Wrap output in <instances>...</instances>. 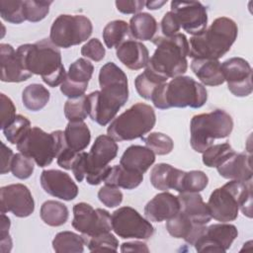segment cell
Wrapping results in <instances>:
<instances>
[{
  "mask_svg": "<svg viewBox=\"0 0 253 253\" xmlns=\"http://www.w3.org/2000/svg\"><path fill=\"white\" fill-rule=\"evenodd\" d=\"M16 53L24 68L33 75H40L49 87H56L64 81L66 72L61 52L49 39L22 44L16 49Z\"/></svg>",
  "mask_w": 253,
  "mask_h": 253,
  "instance_id": "obj_1",
  "label": "cell"
},
{
  "mask_svg": "<svg viewBox=\"0 0 253 253\" xmlns=\"http://www.w3.org/2000/svg\"><path fill=\"white\" fill-rule=\"evenodd\" d=\"M207 205L211 218L220 222L235 220L239 210L244 215L251 218L252 180L246 182L230 180L211 194Z\"/></svg>",
  "mask_w": 253,
  "mask_h": 253,
  "instance_id": "obj_2",
  "label": "cell"
},
{
  "mask_svg": "<svg viewBox=\"0 0 253 253\" xmlns=\"http://www.w3.org/2000/svg\"><path fill=\"white\" fill-rule=\"evenodd\" d=\"M238 35L236 23L227 17L216 18L202 34L193 36L189 42L188 56L197 59L218 60L227 53Z\"/></svg>",
  "mask_w": 253,
  "mask_h": 253,
  "instance_id": "obj_3",
  "label": "cell"
},
{
  "mask_svg": "<svg viewBox=\"0 0 253 253\" xmlns=\"http://www.w3.org/2000/svg\"><path fill=\"white\" fill-rule=\"evenodd\" d=\"M152 42L156 49L146 68L166 80L181 76L187 71L189 42L184 34L178 33L171 37L156 36Z\"/></svg>",
  "mask_w": 253,
  "mask_h": 253,
  "instance_id": "obj_4",
  "label": "cell"
},
{
  "mask_svg": "<svg viewBox=\"0 0 253 253\" xmlns=\"http://www.w3.org/2000/svg\"><path fill=\"white\" fill-rule=\"evenodd\" d=\"M208 100L206 87L190 76H178L161 84L153 92L150 101L160 110L190 107L198 109Z\"/></svg>",
  "mask_w": 253,
  "mask_h": 253,
  "instance_id": "obj_5",
  "label": "cell"
},
{
  "mask_svg": "<svg viewBox=\"0 0 253 253\" xmlns=\"http://www.w3.org/2000/svg\"><path fill=\"white\" fill-rule=\"evenodd\" d=\"M232 129L233 120L223 110L217 109L211 113L196 115L190 123L191 146L196 152L203 153L215 139L229 136Z\"/></svg>",
  "mask_w": 253,
  "mask_h": 253,
  "instance_id": "obj_6",
  "label": "cell"
},
{
  "mask_svg": "<svg viewBox=\"0 0 253 253\" xmlns=\"http://www.w3.org/2000/svg\"><path fill=\"white\" fill-rule=\"evenodd\" d=\"M156 123L153 108L144 103H136L115 118L107 128V133L116 141L142 138Z\"/></svg>",
  "mask_w": 253,
  "mask_h": 253,
  "instance_id": "obj_7",
  "label": "cell"
},
{
  "mask_svg": "<svg viewBox=\"0 0 253 253\" xmlns=\"http://www.w3.org/2000/svg\"><path fill=\"white\" fill-rule=\"evenodd\" d=\"M63 137L62 130L47 133L41 127L34 126L17 144V149L34 159L39 167H45L56 158Z\"/></svg>",
  "mask_w": 253,
  "mask_h": 253,
  "instance_id": "obj_8",
  "label": "cell"
},
{
  "mask_svg": "<svg viewBox=\"0 0 253 253\" xmlns=\"http://www.w3.org/2000/svg\"><path fill=\"white\" fill-rule=\"evenodd\" d=\"M92 32V22L86 16L63 14L53 21L49 40L57 47L69 48L87 41Z\"/></svg>",
  "mask_w": 253,
  "mask_h": 253,
  "instance_id": "obj_9",
  "label": "cell"
},
{
  "mask_svg": "<svg viewBox=\"0 0 253 253\" xmlns=\"http://www.w3.org/2000/svg\"><path fill=\"white\" fill-rule=\"evenodd\" d=\"M99 85L100 101L119 112L128 99V83L126 73L114 62H107L100 68Z\"/></svg>",
  "mask_w": 253,
  "mask_h": 253,
  "instance_id": "obj_10",
  "label": "cell"
},
{
  "mask_svg": "<svg viewBox=\"0 0 253 253\" xmlns=\"http://www.w3.org/2000/svg\"><path fill=\"white\" fill-rule=\"evenodd\" d=\"M119 146L116 140L108 134H101L96 137L90 151L88 152V163L85 179L88 184L96 186L105 181L113 161L118 154Z\"/></svg>",
  "mask_w": 253,
  "mask_h": 253,
  "instance_id": "obj_11",
  "label": "cell"
},
{
  "mask_svg": "<svg viewBox=\"0 0 253 253\" xmlns=\"http://www.w3.org/2000/svg\"><path fill=\"white\" fill-rule=\"evenodd\" d=\"M111 216L112 230L121 238L146 240L154 233L150 221L131 207L119 208Z\"/></svg>",
  "mask_w": 253,
  "mask_h": 253,
  "instance_id": "obj_12",
  "label": "cell"
},
{
  "mask_svg": "<svg viewBox=\"0 0 253 253\" xmlns=\"http://www.w3.org/2000/svg\"><path fill=\"white\" fill-rule=\"evenodd\" d=\"M72 226L82 236H93L112 230V216L103 209H94L87 203H77L73 207Z\"/></svg>",
  "mask_w": 253,
  "mask_h": 253,
  "instance_id": "obj_13",
  "label": "cell"
},
{
  "mask_svg": "<svg viewBox=\"0 0 253 253\" xmlns=\"http://www.w3.org/2000/svg\"><path fill=\"white\" fill-rule=\"evenodd\" d=\"M238 235L235 225L228 222L206 226L194 245L198 252H226Z\"/></svg>",
  "mask_w": 253,
  "mask_h": 253,
  "instance_id": "obj_14",
  "label": "cell"
},
{
  "mask_svg": "<svg viewBox=\"0 0 253 253\" xmlns=\"http://www.w3.org/2000/svg\"><path fill=\"white\" fill-rule=\"evenodd\" d=\"M170 11L174 14L180 28L190 35L202 34L208 25L206 6L199 1H172Z\"/></svg>",
  "mask_w": 253,
  "mask_h": 253,
  "instance_id": "obj_15",
  "label": "cell"
},
{
  "mask_svg": "<svg viewBox=\"0 0 253 253\" xmlns=\"http://www.w3.org/2000/svg\"><path fill=\"white\" fill-rule=\"evenodd\" d=\"M224 81L228 90L236 97H247L252 93V68L242 57H231L221 63Z\"/></svg>",
  "mask_w": 253,
  "mask_h": 253,
  "instance_id": "obj_16",
  "label": "cell"
},
{
  "mask_svg": "<svg viewBox=\"0 0 253 253\" xmlns=\"http://www.w3.org/2000/svg\"><path fill=\"white\" fill-rule=\"evenodd\" d=\"M1 212H12L17 217H27L35 211V201L29 188L11 184L0 189Z\"/></svg>",
  "mask_w": 253,
  "mask_h": 253,
  "instance_id": "obj_17",
  "label": "cell"
},
{
  "mask_svg": "<svg viewBox=\"0 0 253 253\" xmlns=\"http://www.w3.org/2000/svg\"><path fill=\"white\" fill-rule=\"evenodd\" d=\"M94 71L93 64L86 58H78L70 64L64 81L60 85L61 93L69 99L85 95L88 83Z\"/></svg>",
  "mask_w": 253,
  "mask_h": 253,
  "instance_id": "obj_18",
  "label": "cell"
},
{
  "mask_svg": "<svg viewBox=\"0 0 253 253\" xmlns=\"http://www.w3.org/2000/svg\"><path fill=\"white\" fill-rule=\"evenodd\" d=\"M41 185L45 193L63 201H72L78 195V187L71 177L60 170H43L41 174Z\"/></svg>",
  "mask_w": 253,
  "mask_h": 253,
  "instance_id": "obj_19",
  "label": "cell"
},
{
  "mask_svg": "<svg viewBox=\"0 0 253 253\" xmlns=\"http://www.w3.org/2000/svg\"><path fill=\"white\" fill-rule=\"evenodd\" d=\"M180 211L177 196L165 191L154 196L144 208V215L149 221L161 222L175 216Z\"/></svg>",
  "mask_w": 253,
  "mask_h": 253,
  "instance_id": "obj_20",
  "label": "cell"
},
{
  "mask_svg": "<svg viewBox=\"0 0 253 253\" xmlns=\"http://www.w3.org/2000/svg\"><path fill=\"white\" fill-rule=\"evenodd\" d=\"M1 81L19 83L28 80L33 74L27 71L17 56L16 50L11 44H0Z\"/></svg>",
  "mask_w": 253,
  "mask_h": 253,
  "instance_id": "obj_21",
  "label": "cell"
},
{
  "mask_svg": "<svg viewBox=\"0 0 253 253\" xmlns=\"http://www.w3.org/2000/svg\"><path fill=\"white\" fill-rule=\"evenodd\" d=\"M218 174L228 180L246 182L252 180L251 155L231 152L217 167Z\"/></svg>",
  "mask_w": 253,
  "mask_h": 253,
  "instance_id": "obj_22",
  "label": "cell"
},
{
  "mask_svg": "<svg viewBox=\"0 0 253 253\" xmlns=\"http://www.w3.org/2000/svg\"><path fill=\"white\" fill-rule=\"evenodd\" d=\"M118 59L128 69L139 70L144 68L149 60L147 47L140 42L128 39L116 49Z\"/></svg>",
  "mask_w": 253,
  "mask_h": 253,
  "instance_id": "obj_23",
  "label": "cell"
},
{
  "mask_svg": "<svg viewBox=\"0 0 253 253\" xmlns=\"http://www.w3.org/2000/svg\"><path fill=\"white\" fill-rule=\"evenodd\" d=\"M177 197L180 205L179 211L184 213L194 223L207 225L211 221V215L209 207L199 193H179Z\"/></svg>",
  "mask_w": 253,
  "mask_h": 253,
  "instance_id": "obj_24",
  "label": "cell"
},
{
  "mask_svg": "<svg viewBox=\"0 0 253 253\" xmlns=\"http://www.w3.org/2000/svg\"><path fill=\"white\" fill-rule=\"evenodd\" d=\"M155 162V154L147 146L130 145L123 153L120 165L126 170L144 174Z\"/></svg>",
  "mask_w": 253,
  "mask_h": 253,
  "instance_id": "obj_25",
  "label": "cell"
},
{
  "mask_svg": "<svg viewBox=\"0 0 253 253\" xmlns=\"http://www.w3.org/2000/svg\"><path fill=\"white\" fill-rule=\"evenodd\" d=\"M205 227L206 225L194 223L181 211L172 218L166 220V229L168 233L175 238L184 239L190 245H194Z\"/></svg>",
  "mask_w": 253,
  "mask_h": 253,
  "instance_id": "obj_26",
  "label": "cell"
},
{
  "mask_svg": "<svg viewBox=\"0 0 253 253\" xmlns=\"http://www.w3.org/2000/svg\"><path fill=\"white\" fill-rule=\"evenodd\" d=\"M191 69L198 79L207 86H218L224 82L221 63L216 59H193Z\"/></svg>",
  "mask_w": 253,
  "mask_h": 253,
  "instance_id": "obj_27",
  "label": "cell"
},
{
  "mask_svg": "<svg viewBox=\"0 0 253 253\" xmlns=\"http://www.w3.org/2000/svg\"><path fill=\"white\" fill-rule=\"evenodd\" d=\"M182 170L173 167L167 163H158L150 171L149 179L152 186L162 192L176 190Z\"/></svg>",
  "mask_w": 253,
  "mask_h": 253,
  "instance_id": "obj_28",
  "label": "cell"
},
{
  "mask_svg": "<svg viewBox=\"0 0 253 253\" xmlns=\"http://www.w3.org/2000/svg\"><path fill=\"white\" fill-rule=\"evenodd\" d=\"M128 27L131 37L138 41H152L159 30V25L154 17L144 12L132 16Z\"/></svg>",
  "mask_w": 253,
  "mask_h": 253,
  "instance_id": "obj_29",
  "label": "cell"
},
{
  "mask_svg": "<svg viewBox=\"0 0 253 253\" xmlns=\"http://www.w3.org/2000/svg\"><path fill=\"white\" fill-rule=\"evenodd\" d=\"M66 145L75 152L87 148L91 140V132L84 122H69L64 130Z\"/></svg>",
  "mask_w": 253,
  "mask_h": 253,
  "instance_id": "obj_30",
  "label": "cell"
},
{
  "mask_svg": "<svg viewBox=\"0 0 253 253\" xmlns=\"http://www.w3.org/2000/svg\"><path fill=\"white\" fill-rule=\"evenodd\" d=\"M143 180V175L126 170L122 165H114L106 177L105 185L132 190L138 187Z\"/></svg>",
  "mask_w": 253,
  "mask_h": 253,
  "instance_id": "obj_31",
  "label": "cell"
},
{
  "mask_svg": "<svg viewBox=\"0 0 253 253\" xmlns=\"http://www.w3.org/2000/svg\"><path fill=\"white\" fill-rule=\"evenodd\" d=\"M49 98V91L43 85L38 83L28 85L22 92L23 105L32 112L43 109L47 105Z\"/></svg>",
  "mask_w": 253,
  "mask_h": 253,
  "instance_id": "obj_32",
  "label": "cell"
},
{
  "mask_svg": "<svg viewBox=\"0 0 253 253\" xmlns=\"http://www.w3.org/2000/svg\"><path fill=\"white\" fill-rule=\"evenodd\" d=\"M68 209L67 207L57 201H46L44 202L40 211L42 220L49 226H60L64 224L68 219Z\"/></svg>",
  "mask_w": 253,
  "mask_h": 253,
  "instance_id": "obj_33",
  "label": "cell"
},
{
  "mask_svg": "<svg viewBox=\"0 0 253 253\" xmlns=\"http://www.w3.org/2000/svg\"><path fill=\"white\" fill-rule=\"evenodd\" d=\"M103 40L108 48L118 47L122 42L128 40L130 35L128 24L123 20L109 22L103 30Z\"/></svg>",
  "mask_w": 253,
  "mask_h": 253,
  "instance_id": "obj_34",
  "label": "cell"
},
{
  "mask_svg": "<svg viewBox=\"0 0 253 253\" xmlns=\"http://www.w3.org/2000/svg\"><path fill=\"white\" fill-rule=\"evenodd\" d=\"M84 245L83 236L72 231L58 232L52 240V248L57 253H82Z\"/></svg>",
  "mask_w": 253,
  "mask_h": 253,
  "instance_id": "obj_35",
  "label": "cell"
},
{
  "mask_svg": "<svg viewBox=\"0 0 253 253\" xmlns=\"http://www.w3.org/2000/svg\"><path fill=\"white\" fill-rule=\"evenodd\" d=\"M209 184V177L201 170H192L189 172L183 171L180 176L177 188L178 193H200L205 190Z\"/></svg>",
  "mask_w": 253,
  "mask_h": 253,
  "instance_id": "obj_36",
  "label": "cell"
},
{
  "mask_svg": "<svg viewBox=\"0 0 253 253\" xmlns=\"http://www.w3.org/2000/svg\"><path fill=\"white\" fill-rule=\"evenodd\" d=\"M165 82H167L166 79L160 77L145 67V70L137 75L134 79V86L136 92L141 98L150 100L155 89Z\"/></svg>",
  "mask_w": 253,
  "mask_h": 253,
  "instance_id": "obj_37",
  "label": "cell"
},
{
  "mask_svg": "<svg viewBox=\"0 0 253 253\" xmlns=\"http://www.w3.org/2000/svg\"><path fill=\"white\" fill-rule=\"evenodd\" d=\"M85 245L92 252L118 251L119 241L111 232H103L93 236H83Z\"/></svg>",
  "mask_w": 253,
  "mask_h": 253,
  "instance_id": "obj_38",
  "label": "cell"
},
{
  "mask_svg": "<svg viewBox=\"0 0 253 253\" xmlns=\"http://www.w3.org/2000/svg\"><path fill=\"white\" fill-rule=\"evenodd\" d=\"M0 16L11 24H21L26 21L24 16V1L21 0H1Z\"/></svg>",
  "mask_w": 253,
  "mask_h": 253,
  "instance_id": "obj_39",
  "label": "cell"
},
{
  "mask_svg": "<svg viewBox=\"0 0 253 253\" xmlns=\"http://www.w3.org/2000/svg\"><path fill=\"white\" fill-rule=\"evenodd\" d=\"M32 128L31 122L22 115H17L14 122L5 127L3 133L6 139L12 144H18Z\"/></svg>",
  "mask_w": 253,
  "mask_h": 253,
  "instance_id": "obj_40",
  "label": "cell"
},
{
  "mask_svg": "<svg viewBox=\"0 0 253 253\" xmlns=\"http://www.w3.org/2000/svg\"><path fill=\"white\" fill-rule=\"evenodd\" d=\"M64 115L69 122H83L89 115L87 110V96L68 99L64 104Z\"/></svg>",
  "mask_w": 253,
  "mask_h": 253,
  "instance_id": "obj_41",
  "label": "cell"
},
{
  "mask_svg": "<svg viewBox=\"0 0 253 253\" xmlns=\"http://www.w3.org/2000/svg\"><path fill=\"white\" fill-rule=\"evenodd\" d=\"M142 140L145 142V145L157 155L169 154L174 147L173 139L167 134L158 131L143 136Z\"/></svg>",
  "mask_w": 253,
  "mask_h": 253,
  "instance_id": "obj_42",
  "label": "cell"
},
{
  "mask_svg": "<svg viewBox=\"0 0 253 253\" xmlns=\"http://www.w3.org/2000/svg\"><path fill=\"white\" fill-rule=\"evenodd\" d=\"M233 151V148L227 142L212 144L203 152V163L210 168L217 167Z\"/></svg>",
  "mask_w": 253,
  "mask_h": 253,
  "instance_id": "obj_43",
  "label": "cell"
},
{
  "mask_svg": "<svg viewBox=\"0 0 253 253\" xmlns=\"http://www.w3.org/2000/svg\"><path fill=\"white\" fill-rule=\"evenodd\" d=\"M52 1H24V16L25 19L32 23H37L45 18L49 12V6Z\"/></svg>",
  "mask_w": 253,
  "mask_h": 253,
  "instance_id": "obj_44",
  "label": "cell"
},
{
  "mask_svg": "<svg viewBox=\"0 0 253 253\" xmlns=\"http://www.w3.org/2000/svg\"><path fill=\"white\" fill-rule=\"evenodd\" d=\"M35 161L31 157L19 152L14 154L12 164H11V172L14 177L25 180L32 176L35 169Z\"/></svg>",
  "mask_w": 253,
  "mask_h": 253,
  "instance_id": "obj_45",
  "label": "cell"
},
{
  "mask_svg": "<svg viewBox=\"0 0 253 253\" xmlns=\"http://www.w3.org/2000/svg\"><path fill=\"white\" fill-rule=\"evenodd\" d=\"M123 193L118 187L105 185L98 192L99 201L108 208L119 207L123 202Z\"/></svg>",
  "mask_w": 253,
  "mask_h": 253,
  "instance_id": "obj_46",
  "label": "cell"
},
{
  "mask_svg": "<svg viewBox=\"0 0 253 253\" xmlns=\"http://www.w3.org/2000/svg\"><path fill=\"white\" fill-rule=\"evenodd\" d=\"M81 54L84 57H87L95 62H99L105 57L106 49L103 46V43L100 42V40L94 38L89 40L81 47Z\"/></svg>",
  "mask_w": 253,
  "mask_h": 253,
  "instance_id": "obj_47",
  "label": "cell"
},
{
  "mask_svg": "<svg viewBox=\"0 0 253 253\" xmlns=\"http://www.w3.org/2000/svg\"><path fill=\"white\" fill-rule=\"evenodd\" d=\"M0 109H1V128L4 129L11 125L16 119V107L13 101L5 94L0 95Z\"/></svg>",
  "mask_w": 253,
  "mask_h": 253,
  "instance_id": "obj_48",
  "label": "cell"
},
{
  "mask_svg": "<svg viewBox=\"0 0 253 253\" xmlns=\"http://www.w3.org/2000/svg\"><path fill=\"white\" fill-rule=\"evenodd\" d=\"M160 29H161V33H162V36L164 37H171V36H174L176 34H178V32L180 31V26L174 16V14L169 11L167 12L161 22H160Z\"/></svg>",
  "mask_w": 253,
  "mask_h": 253,
  "instance_id": "obj_49",
  "label": "cell"
},
{
  "mask_svg": "<svg viewBox=\"0 0 253 253\" xmlns=\"http://www.w3.org/2000/svg\"><path fill=\"white\" fill-rule=\"evenodd\" d=\"M116 7L123 14H138L145 6V1L141 0H119L116 1Z\"/></svg>",
  "mask_w": 253,
  "mask_h": 253,
  "instance_id": "obj_50",
  "label": "cell"
},
{
  "mask_svg": "<svg viewBox=\"0 0 253 253\" xmlns=\"http://www.w3.org/2000/svg\"><path fill=\"white\" fill-rule=\"evenodd\" d=\"M87 163H88V153L85 151L79 152L71 169L76 181L79 183L82 182L83 179L85 178Z\"/></svg>",
  "mask_w": 253,
  "mask_h": 253,
  "instance_id": "obj_51",
  "label": "cell"
},
{
  "mask_svg": "<svg viewBox=\"0 0 253 253\" xmlns=\"http://www.w3.org/2000/svg\"><path fill=\"white\" fill-rule=\"evenodd\" d=\"M14 157V153L11 148L1 142V174H6L11 171V164Z\"/></svg>",
  "mask_w": 253,
  "mask_h": 253,
  "instance_id": "obj_52",
  "label": "cell"
},
{
  "mask_svg": "<svg viewBox=\"0 0 253 253\" xmlns=\"http://www.w3.org/2000/svg\"><path fill=\"white\" fill-rule=\"evenodd\" d=\"M122 252H145L148 253L149 249L144 242L141 241H131L125 242L121 245Z\"/></svg>",
  "mask_w": 253,
  "mask_h": 253,
  "instance_id": "obj_53",
  "label": "cell"
},
{
  "mask_svg": "<svg viewBox=\"0 0 253 253\" xmlns=\"http://www.w3.org/2000/svg\"><path fill=\"white\" fill-rule=\"evenodd\" d=\"M10 218L4 213L1 212V226H0V231H1V239L6 238L9 235V229H10Z\"/></svg>",
  "mask_w": 253,
  "mask_h": 253,
  "instance_id": "obj_54",
  "label": "cell"
},
{
  "mask_svg": "<svg viewBox=\"0 0 253 253\" xmlns=\"http://www.w3.org/2000/svg\"><path fill=\"white\" fill-rule=\"evenodd\" d=\"M1 242V252L2 253H7L10 252L12 249V239L10 236L3 238L0 240Z\"/></svg>",
  "mask_w": 253,
  "mask_h": 253,
  "instance_id": "obj_55",
  "label": "cell"
},
{
  "mask_svg": "<svg viewBox=\"0 0 253 253\" xmlns=\"http://www.w3.org/2000/svg\"><path fill=\"white\" fill-rule=\"evenodd\" d=\"M166 3H167V0L166 1H159V0L158 1H148V2H145V6L149 10H157V9H160Z\"/></svg>",
  "mask_w": 253,
  "mask_h": 253,
  "instance_id": "obj_56",
  "label": "cell"
}]
</instances>
